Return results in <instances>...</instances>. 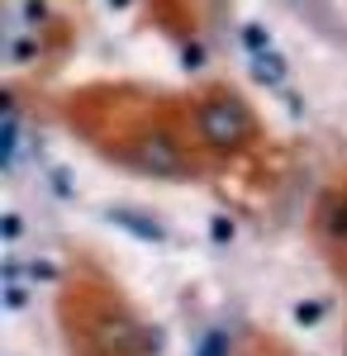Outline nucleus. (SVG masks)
<instances>
[{"label": "nucleus", "instance_id": "1", "mask_svg": "<svg viewBox=\"0 0 347 356\" xmlns=\"http://www.w3.org/2000/svg\"><path fill=\"white\" fill-rule=\"evenodd\" d=\"M200 129H205V138H210L214 147H238L242 138L252 134V119L233 100H214L210 110H205V119H200Z\"/></svg>", "mask_w": 347, "mask_h": 356}]
</instances>
